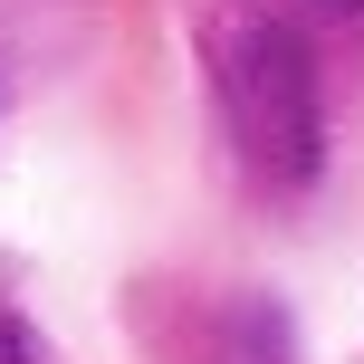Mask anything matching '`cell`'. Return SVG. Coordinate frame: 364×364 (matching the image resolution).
<instances>
[{"label": "cell", "instance_id": "obj_1", "mask_svg": "<svg viewBox=\"0 0 364 364\" xmlns=\"http://www.w3.org/2000/svg\"><path fill=\"white\" fill-rule=\"evenodd\" d=\"M211 77L240 125V154L269 182H307L316 173V77H307V48L288 38V19H269L259 0H230L211 19Z\"/></svg>", "mask_w": 364, "mask_h": 364}, {"label": "cell", "instance_id": "obj_2", "mask_svg": "<svg viewBox=\"0 0 364 364\" xmlns=\"http://www.w3.org/2000/svg\"><path fill=\"white\" fill-rule=\"evenodd\" d=\"M0 364H38V355H29V336H19V316H0Z\"/></svg>", "mask_w": 364, "mask_h": 364}, {"label": "cell", "instance_id": "obj_3", "mask_svg": "<svg viewBox=\"0 0 364 364\" xmlns=\"http://www.w3.org/2000/svg\"><path fill=\"white\" fill-rule=\"evenodd\" d=\"M316 10H326V19H364V0H316Z\"/></svg>", "mask_w": 364, "mask_h": 364}]
</instances>
